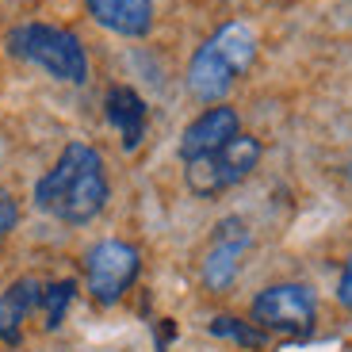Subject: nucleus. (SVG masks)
Instances as JSON below:
<instances>
[{
  "label": "nucleus",
  "mask_w": 352,
  "mask_h": 352,
  "mask_svg": "<svg viewBox=\"0 0 352 352\" xmlns=\"http://www.w3.org/2000/svg\"><path fill=\"white\" fill-rule=\"evenodd\" d=\"M238 134H241L238 111L226 107V104H214V107H207L195 123H188V131L180 134V157L195 161V157H203V153H214V150H222L230 138H238Z\"/></svg>",
  "instance_id": "obj_8"
},
{
  "label": "nucleus",
  "mask_w": 352,
  "mask_h": 352,
  "mask_svg": "<svg viewBox=\"0 0 352 352\" xmlns=\"http://www.w3.org/2000/svg\"><path fill=\"white\" fill-rule=\"evenodd\" d=\"M138 268H142V256L126 241H100V245H92L85 256V280H88L92 299L104 302V307L119 302L131 291V283L138 280Z\"/></svg>",
  "instance_id": "obj_5"
},
{
  "label": "nucleus",
  "mask_w": 352,
  "mask_h": 352,
  "mask_svg": "<svg viewBox=\"0 0 352 352\" xmlns=\"http://www.w3.org/2000/svg\"><path fill=\"white\" fill-rule=\"evenodd\" d=\"M107 203V176L104 161L92 146L69 142L54 168L35 184V207L62 222L85 226L92 222Z\"/></svg>",
  "instance_id": "obj_1"
},
{
  "label": "nucleus",
  "mask_w": 352,
  "mask_h": 352,
  "mask_svg": "<svg viewBox=\"0 0 352 352\" xmlns=\"http://www.w3.org/2000/svg\"><path fill=\"white\" fill-rule=\"evenodd\" d=\"M314 318V295L302 283H272L253 299V326L268 333H310Z\"/></svg>",
  "instance_id": "obj_6"
},
{
  "label": "nucleus",
  "mask_w": 352,
  "mask_h": 352,
  "mask_svg": "<svg viewBox=\"0 0 352 352\" xmlns=\"http://www.w3.org/2000/svg\"><path fill=\"white\" fill-rule=\"evenodd\" d=\"M104 111H107V123L123 134V146H126V150H138L142 138H146V119H150V111H146V100H142L134 88L115 85L111 92H107V100H104Z\"/></svg>",
  "instance_id": "obj_10"
},
{
  "label": "nucleus",
  "mask_w": 352,
  "mask_h": 352,
  "mask_svg": "<svg viewBox=\"0 0 352 352\" xmlns=\"http://www.w3.org/2000/svg\"><path fill=\"white\" fill-rule=\"evenodd\" d=\"M8 54L19 62H31L46 69L54 80L65 85H85L88 77V54L73 31L50 23H23L8 31Z\"/></svg>",
  "instance_id": "obj_3"
},
{
  "label": "nucleus",
  "mask_w": 352,
  "mask_h": 352,
  "mask_svg": "<svg viewBox=\"0 0 352 352\" xmlns=\"http://www.w3.org/2000/svg\"><path fill=\"white\" fill-rule=\"evenodd\" d=\"M256 161H261V142H256L253 134H238V138H230L222 150L188 161V188H192L195 195H203V199H214V195H222L226 188L241 184V180L256 168Z\"/></svg>",
  "instance_id": "obj_4"
},
{
  "label": "nucleus",
  "mask_w": 352,
  "mask_h": 352,
  "mask_svg": "<svg viewBox=\"0 0 352 352\" xmlns=\"http://www.w3.org/2000/svg\"><path fill=\"white\" fill-rule=\"evenodd\" d=\"M245 245H249L245 222L241 219L219 222L211 249H207V256H203V283H207L211 291H226L230 283H234V276H238V264H241Z\"/></svg>",
  "instance_id": "obj_7"
},
{
  "label": "nucleus",
  "mask_w": 352,
  "mask_h": 352,
  "mask_svg": "<svg viewBox=\"0 0 352 352\" xmlns=\"http://www.w3.org/2000/svg\"><path fill=\"white\" fill-rule=\"evenodd\" d=\"M211 333L214 337H226V341H238V344H245V349H261V341H264V333L256 326H245L241 318H214L211 322Z\"/></svg>",
  "instance_id": "obj_13"
},
{
  "label": "nucleus",
  "mask_w": 352,
  "mask_h": 352,
  "mask_svg": "<svg viewBox=\"0 0 352 352\" xmlns=\"http://www.w3.org/2000/svg\"><path fill=\"white\" fill-rule=\"evenodd\" d=\"M16 219H19V207H16V199H12L8 192H0V245H4V238L12 234V226H16Z\"/></svg>",
  "instance_id": "obj_14"
},
{
  "label": "nucleus",
  "mask_w": 352,
  "mask_h": 352,
  "mask_svg": "<svg viewBox=\"0 0 352 352\" xmlns=\"http://www.w3.org/2000/svg\"><path fill=\"white\" fill-rule=\"evenodd\" d=\"M256 58V31L249 23H222L207 43L195 50L188 65V88L203 104H214L234 88V80L253 65Z\"/></svg>",
  "instance_id": "obj_2"
},
{
  "label": "nucleus",
  "mask_w": 352,
  "mask_h": 352,
  "mask_svg": "<svg viewBox=\"0 0 352 352\" xmlns=\"http://www.w3.org/2000/svg\"><path fill=\"white\" fill-rule=\"evenodd\" d=\"M0 153H4V146H0Z\"/></svg>",
  "instance_id": "obj_16"
},
{
  "label": "nucleus",
  "mask_w": 352,
  "mask_h": 352,
  "mask_svg": "<svg viewBox=\"0 0 352 352\" xmlns=\"http://www.w3.org/2000/svg\"><path fill=\"white\" fill-rule=\"evenodd\" d=\"M88 16L111 35L123 38H142L153 27V0H85Z\"/></svg>",
  "instance_id": "obj_9"
},
{
  "label": "nucleus",
  "mask_w": 352,
  "mask_h": 352,
  "mask_svg": "<svg viewBox=\"0 0 352 352\" xmlns=\"http://www.w3.org/2000/svg\"><path fill=\"white\" fill-rule=\"evenodd\" d=\"M337 299H341V307H349V310H352V256L344 261L341 283H337Z\"/></svg>",
  "instance_id": "obj_15"
},
{
  "label": "nucleus",
  "mask_w": 352,
  "mask_h": 352,
  "mask_svg": "<svg viewBox=\"0 0 352 352\" xmlns=\"http://www.w3.org/2000/svg\"><path fill=\"white\" fill-rule=\"evenodd\" d=\"M73 291H77V283H73V280H58V283H50V287H43V295H38V307H43L46 329H58V326H62L65 310H69V302H73Z\"/></svg>",
  "instance_id": "obj_12"
},
{
  "label": "nucleus",
  "mask_w": 352,
  "mask_h": 352,
  "mask_svg": "<svg viewBox=\"0 0 352 352\" xmlns=\"http://www.w3.org/2000/svg\"><path fill=\"white\" fill-rule=\"evenodd\" d=\"M38 295H43V283L35 276L16 280L0 295V341L4 344L23 341V326H27V318H31V310L38 307Z\"/></svg>",
  "instance_id": "obj_11"
}]
</instances>
